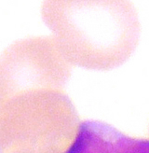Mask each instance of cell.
Segmentation results:
<instances>
[{
  "label": "cell",
  "mask_w": 149,
  "mask_h": 153,
  "mask_svg": "<svg viewBox=\"0 0 149 153\" xmlns=\"http://www.w3.org/2000/svg\"><path fill=\"white\" fill-rule=\"evenodd\" d=\"M41 14L70 64L87 69L121 65L139 41L138 14L126 0H49Z\"/></svg>",
  "instance_id": "1"
},
{
  "label": "cell",
  "mask_w": 149,
  "mask_h": 153,
  "mask_svg": "<svg viewBox=\"0 0 149 153\" xmlns=\"http://www.w3.org/2000/svg\"><path fill=\"white\" fill-rule=\"evenodd\" d=\"M80 124L64 89L20 91L0 102V153H66Z\"/></svg>",
  "instance_id": "2"
},
{
  "label": "cell",
  "mask_w": 149,
  "mask_h": 153,
  "mask_svg": "<svg viewBox=\"0 0 149 153\" xmlns=\"http://www.w3.org/2000/svg\"><path fill=\"white\" fill-rule=\"evenodd\" d=\"M71 64L54 37L20 39L0 54V102L22 90L63 88Z\"/></svg>",
  "instance_id": "3"
},
{
  "label": "cell",
  "mask_w": 149,
  "mask_h": 153,
  "mask_svg": "<svg viewBox=\"0 0 149 153\" xmlns=\"http://www.w3.org/2000/svg\"><path fill=\"white\" fill-rule=\"evenodd\" d=\"M66 153H149V140L129 136L102 121L86 120Z\"/></svg>",
  "instance_id": "4"
}]
</instances>
